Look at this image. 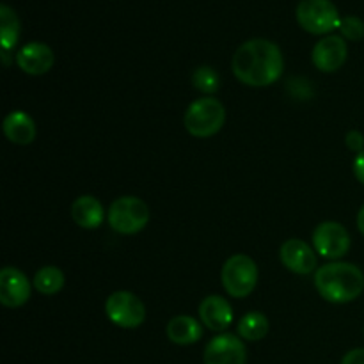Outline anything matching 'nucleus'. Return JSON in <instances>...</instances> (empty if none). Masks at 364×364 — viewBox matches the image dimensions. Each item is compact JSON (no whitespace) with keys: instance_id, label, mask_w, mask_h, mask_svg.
<instances>
[{"instance_id":"nucleus-1","label":"nucleus","mask_w":364,"mask_h":364,"mask_svg":"<svg viewBox=\"0 0 364 364\" xmlns=\"http://www.w3.org/2000/svg\"><path fill=\"white\" fill-rule=\"evenodd\" d=\"M231 68L242 84L249 87H267L276 84L283 75V52L269 39H249L237 48Z\"/></svg>"},{"instance_id":"nucleus-2","label":"nucleus","mask_w":364,"mask_h":364,"mask_svg":"<svg viewBox=\"0 0 364 364\" xmlns=\"http://www.w3.org/2000/svg\"><path fill=\"white\" fill-rule=\"evenodd\" d=\"M315 287L320 297L333 304L355 301L364 290V274L354 263L333 262L315 272Z\"/></svg>"},{"instance_id":"nucleus-3","label":"nucleus","mask_w":364,"mask_h":364,"mask_svg":"<svg viewBox=\"0 0 364 364\" xmlns=\"http://www.w3.org/2000/svg\"><path fill=\"white\" fill-rule=\"evenodd\" d=\"M183 123L188 134L194 137H212L217 132H220V128L226 123V109L219 100L212 96L199 98L187 107Z\"/></svg>"},{"instance_id":"nucleus-4","label":"nucleus","mask_w":364,"mask_h":364,"mask_svg":"<svg viewBox=\"0 0 364 364\" xmlns=\"http://www.w3.org/2000/svg\"><path fill=\"white\" fill-rule=\"evenodd\" d=\"M220 281L230 297H249L258 284V265L251 256L233 255L223 265Z\"/></svg>"},{"instance_id":"nucleus-5","label":"nucleus","mask_w":364,"mask_h":364,"mask_svg":"<svg viewBox=\"0 0 364 364\" xmlns=\"http://www.w3.org/2000/svg\"><path fill=\"white\" fill-rule=\"evenodd\" d=\"M107 220L117 233L135 235L148 226L149 208L142 199L135 196H123L110 205Z\"/></svg>"},{"instance_id":"nucleus-6","label":"nucleus","mask_w":364,"mask_h":364,"mask_svg":"<svg viewBox=\"0 0 364 364\" xmlns=\"http://www.w3.org/2000/svg\"><path fill=\"white\" fill-rule=\"evenodd\" d=\"M299 25L309 34H329L340 28L341 16L331 0H301L295 11Z\"/></svg>"},{"instance_id":"nucleus-7","label":"nucleus","mask_w":364,"mask_h":364,"mask_svg":"<svg viewBox=\"0 0 364 364\" xmlns=\"http://www.w3.org/2000/svg\"><path fill=\"white\" fill-rule=\"evenodd\" d=\"M105 313L110 322L121 329H137L146 320L144 302L127 290L114 291L107 297Z\"/></svg>"},{"instance_id":"nucleus-8","label":"nucleus","mask_w":364,"mask_h":364,"mask_svg":"<svg viewBox=\"0 0 364 364\" xmlns=\"http://www.w3.org/2000/svg\"><path fill=\"white\" fill-rule=\"evenodd\" d=\"M313 249L322 258L336 262L350 251V235L343 224L326 220L313 231Z\"/></svg>"},{"instance_id":"nucleus-9","label":"nucleus","mask_w":364,"mask_h":364,"mask_svg":"<svg viewBox=\"0 0 364 364\" xmlns=\"http://www.w3.org/2000/svg\"><path fill=\"white\" fill-rule=\"evenodd\" d=\"M205 364H245L247 350L244 341L230 333H223L213 338L203 354Z\"/></svg>"},{"instance_id":"nucleus-10","label":"nucleus","mask_w":364,"mask_h":364,"mask_svg":"<svg viewBox=\"0 0 364 364\" xmlns=\"http://www.w3.org/2000/svg\"><path fill=\"white\" fill-rule=\"evenodd\" d=\"M348 55L347 41L341 36H326L315 45L311 60L322 73H334L345 64Z\"/></svg>"},{"instance_id":"nucleus-11","label":"nucleus","mask_w":364,"mask_h":364,"mask_svg":"<svg viewBox=\"0 0 364 364\" xmlns=\"http://www.w3.org/2000/svg\"><path fill=\"white\" fill-rule=\"evenodd\" d=\"M315 255V249L301 238H290L279 249L281 263L290 272L299 274V276H308V274H313V270L316 272Z\"/></svg>"},{"instance_id":"nucleus-12","label":"nucleus","mask_w":364,"mask_h":364,"mask_svg":"<svg viewBox=\"0 0 364 364\" xmlns=\"http://www.w3.org/2000/svg\"><path fill=\"white\" fill-rule=\"evenodd\" d=\"M31 299V283L21 270L6 267L0 272V302L6 308H20Z\"/></svg>"},{"instance_id":"nucleus-13","label":"nucleus","mask_w":364,"mask_h":364,"mask_svg":"<svg viewBox=\"0 0 364 364\" xmlns=\"http://www.w3.org/2000/svg\"><path fill=\"white\" fill-rule=\"evenodd\" d=\"M53 63H55V55H53V50L50 48L45 43H27L25 46H21L20 52L16 53V64L23 73L34 75H45L52 70Z\"/></svg>"},{"instance_id":"nucleus-14","label":"nucleus","mask_w":364,"mask_h":364,"mask_svg":"<svg viewBox=\"0 0 364 364\" xmlns=\"http://www.w3.org/2000/svg\"><path fill=\"white\" fill-rule=\"evenodd\" d=\"M199 318L210 331L223 334L233 322V309L220 295H208L199 304Z\"/></svg>"},{"instance_id":"nucleus-15","label":"nucleus","mask_w":364,"mask_h":364,"mask_svg":"<svg viewBox=\"0 0 364 364\" xmlns=\"http://www.w3.org/2000/svg\"><path fill=\"white\" fill-rule=\"evenodd\" d=\"M71 219L84 230H96L105 219V210L102 203L92 196H80L71 205Z\"/></svg>"},{"instance_id":"nucleus-16","label":"nucleus","mask_w":364,"mask_h":364,"mask_svg":"<svg viewBox=\"0 0 364 364\" xmlns=\"http://www.w3.org/2000/svg\"><path fill=\"white\" fill-rule=\"evenodd\" d=\"M4 134L13 144L27 146L36 139V123L23 110H13L4 119Z\"/></svg>"},{"instance_id":"nucleus-17","label":"nucleus","mask_w":364,"mask_h":364,"mask_svg":"<svg viewBox=\"0 0 364 364\" xmlns=\"http://www.w3.org/2000/svg\"><path fill=\"white\" fill-rule=\"evenodd\" d=\"M166 334L171 340V343L187 347V345H194L201 340L203 327L192 316L178 315L169 320V323L166 327Z\"/></svg>"},{"instance_id":"nucleus-18","label":"nucleus","mask_w":364,"mask_h":364,"mask_svg":"<svg viewBox=\"0 0 364 364\" xmlns=\"http://www.w3.org/2000/svg\"><path fill=\"white\" fill-rule=\"evenodd\" d=\"M270 323L263 313L259 311H251L247 315H244L238 322L237 331L238 336L245 341H259L269 334Z\"/></svg>"},{"instance_id":"nucleus-19","label":"nucleus","mask_w":364,"mask_h":364,"mask_svg":"<svg viewBox=\"0 0 364 364\" xmlns=\"http://www.w3.org/2000/svg\"><path fill=\"white\" fill-rule=\"evenodd\" d=\"M20 20H18L16 13L11 9L9 6L2 4L0 6V45L2 50L9 52L11 48H14L20 39Z\"/></svg>"},{"instance_id":"nucleus-20","label":"nucleus","mask_w":364,"mask_h":364,"mask_svg":"<svg viewBox=\"0 0 364 364\" xmlns=\"http://www.w3.org/2000/svg\"><path fill=\"white\" fill-rule=\"evenodd\" d=\"M64 274L63 270L57 269V267H43L36 272L32 284H34L36 290L43 295H55L63 290L64 287Z\"/></svg>"},{"instance_id":"nucleus-21","label":"nucleus","mask_w":364,"mask_h":364,"mask_svg":"<svg viewBox=\"0 0 364 364\" xmlns=\"http://www.w3.org/2000/svg\"><path fill=\"white\" fill-rule=\"evenodd\" d=\"M192 84L198 91L205 92V95H213V92L219 91L220 77L213 68L201 66L192 73Z\"/></svg>"},{"instance_id":"nucleus-22","label":"nucleus","mask_w":364,"mask_h":364,"mask_svg":"<svg viewBox=\"0 0 364 364\" xmlns=\"http://www.w3.org/2000/svg\"><path fill=\"white\" fill-rule=\"evenodd\" d=\"M340 32L341 38L348 39V41H361L364 38V21L358 16L341 18Z\"/></svg>"},{"instance_id":"nucleus-23","label":"nucleus","mask_w":364,"mask_h":364,"mask_svg":"<svg viewBox=\"0 0 364 364\" xmlns=\"http://www.w3.org/2000/svg\"><path fill=\"white\" fill-rule=\"evenodd\" d=\"M345 144H347V148L350 151L359 155V153L364 151V135L359 130H350L347 134V137H345Z\"/></svg>"},{"instance_id":"nucleus-24","label":"nucleus","mask_w":364,"mask_h":364,"mask_svg":"<svg viewBox=\"0 0 364 364\" xmlns=\"http://www.w3.org/2000/svg\"><path fill=\"white\" fill-rule=\"evenodd\" d=\"M341 364H364V348H354L347 352L341 359Z\"/></svg>"},{"instance_id":"nucleus-25","label":"nucleus","mask_w":364,"mask_h":364,"mask_svg":"<svg viewBox=\"0 0 364 364\" xmlns=\"http://www.w3.org/2000/svg\"><path fill=\"white\" fill-rule=\"evenodd\" d=\"M354 174L355 178H358L359 183L364 185V151L359 153V155H355L354 159Z\"/></svg>"},{"instance_id":"nucleus-26","label":"nucleus","mask_w":364,"mask_h":364,"mask_svg":"<svg viewBox=\"0 0 364 364\" xmlns=\"http://www.w3.org/2000/svg\"><path fill=\"white\" fill-rule=\"evenodd\" d=\"M358 230L361 231V235L364 237V205L361 206V210H359L358 213Z\"/></svg>"},{"instance_id":"nucleus-27","label":"nucleus","mask_w":364,"mask_h":364,"mask_svg":"<svg viewBox=\"0 0 364 364\" xmlns=\"http://www.w3.org/2000/svg\"><path fill=\"white\" fill-rule=\"evenodd\" d=\"M0 57H2V63H4V66H9V63H11V59H9V53H7L6 52V50H2V55H0Z\"/></svg>"}]
</instances>
